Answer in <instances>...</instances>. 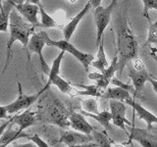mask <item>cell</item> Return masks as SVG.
Listing matches in <instances>:
<instances>
[{
	"label": "cell",
	"mask_w": 157,
	"mask_h": 147,
	"mask_svg": "<svg viewBox=\"0 0 157 147\" xmlns=\"http://www.w3.org/2000/svg\"><path fill=\"white\" fill-rule=\"evenodd\" d=\"M118 73L121 74L131 60L137 57L139 43L125 17L118 16L115 21Z\"/></svg>",
	"instance_id": "6da1fadb"
},
{
	"label": "cell",
	"mask_w": 157,
	"mask_h": 147,
	"mask_svg": "<svg viewBox=\"0 0 157 147\" xmlns=\"http://www.w3.org/2000/svg\"><path fill=\"white\" fill-rule=\"evenodd\" d=\"M34 28H36V26H33L32 24L27 22L21 16V14L15 9V7L13 8L11 14H10L9 37L6 45V61H5V65L2 71L3 74L8 68L14 43L16 41H20L24 48H27L29 38H31L32 34L34 32Z\"/></svg>",
	"instance_id": "7a4b0ae2"
},
{
	"label": "cell",
	"mask_w": 157,
	"mask_h": 147,
	"mask_svg": "<svg viewBox=\"0 0 157 147\" xmlns=\"http://www.w3.org/2000/svg\"><path fill=\"white\" fill-rule=\"evenodd\" d=\"M72 111L55 97H48L45 103L41 106V111L36 112L37 119L48 124L58 126L62 129L70 127V117Z\"/></svg>",
	"instance_id": "3957f363"
},
{
	"label": "cell",
	"mask_w": 157,
	"mask_h": 147,
	"mask_svg": "<svg viewBox=\"0 0 157 147\" xmlns=\"http://www.w3.org/2000/svg\"><path fill=\"white\" fill-rule=\"evenodd\" d=\"M64 54H65V51L61 50V52L59 53V55L54 59L53 64L50 68V72H49V75H48V80H47L46 85L41 90H39V92H40L41 94H43L46 90H48V88L50 87L51 85L57 86V88L62 93H65V94H71L72 89H73L71 83L68 82L67 81L64 80L63 77H61L60 76H59L61 62H62V59L64 57Z\"/></svg>",
	"instance_id": "277c9868"
},
{
	"label": "cell",
	"mask_w": 157,
	"mask_h": 147,
	"mask_svg": "<svg viewBox=\"0 0 157 147\" xmlns=\"http://www.w3.org/2000/svg\"><path fill=\"white\" fill-rule=\"evenodd\" d=\"M50 39L51 38L49 37L48 33L46 32L39 31L37 32H33L32 34L31 38H29V41L28 43V46H27L29 56V53H36L38 55L41 71L44 75H47V76L49 75V72H50V68L47 65L45 59L43 57L42 50L44 46L48 45Z\"/></svg>",
	"instance_id": "5b68a950"
},
{
	"label": "cell",
	"mask_w": 157,
	"mask_h": 147,
	"mask_svg": "<svg viewBox=\"0 0 157 147\" xmlns=\"http://www.w3.org/2000/svg\"><path fill=\"white\" fill-rule=\"evenodd\" d=\"M118 4V1L112 0L107 7L98 6L94 8V21L96 26V47L98 48L103 40V33L105 28L111 22V15Z\"/></svg>",
	"instance_id": "8992f818"
},
{
	"label": "cell",
	"mask_w": 157,
	"mask_h": 147,
	"mask_svg": "<svg viewBox=\"0 0 157 147\" xmlns=\"http://www.w3.org/2000/svg\"><path fill=\"white\" fill-rule=\"evenodd\" d=\"M48 45L50 46H55L61 50H64L65 52H68L72 54V55L75 57L77 60L81 62L82 67L85 68V71L88 73V67L91 64V62L94 60V57H93L91 54H87V53H83L81 50L77 49L73 44L66 39H61V40H52L50 39Z\"/></svg>",
	"instance_id": "52a82bcc"
},
{
	"label": "cell",
	"mask_w": 157,
	"mask_h": 147,
	"mask_svg": "<svg viewBox=\"0 0 157 147\" xmlns=\"http://www.w3.org/2000/svg\"><path fill=\"white\" fill-rule=\"evenodd\" d=\"M129 77L132 81V85L135 88L134 95L136 97H139V95L141 94V91L144 89L146 81H149V80L152 77L149 73H147L145 70L144 63L141 61H136L135 62V70H131Z\"/></svg>",
	"instance_id": "ba28073f"
},
{
	"label": "cell",
	"mask_w": 157,
	"mask_h": 147,
	"mask_svg": "<svg viewBox=\"0 0 157 147\" xmlns=\"http://www.w3.org/2000/svg\"><path fill=\"white\" fill-rule=\"evenodd\" d=\"M18 89H19V95L17 97V99L13 101L12 103H10V104L6 105L9 114H17L18 112L22 110L29 109L42 95L39 91L33 95L25 94L22 88V85L20 82H18Z\"/></svg>",
	"instance_id": "9c48e42d"
},
{
	"label": "cell",
	"mask_w": 157,
	"mask_h": 147,
	"mask_svg": "<svg viewBox=\"0 0 157 147\" xmlns=\"http://www.w3.org/2000/svg\"><path fill=\"white\" fill-rule=\"evenodd\" d=\"M118 72V56L117 54L113 57L112 62L101 74H90L88 77L92 81H96V85L102 90H105L114 77L115 73Z\"/></svg>",
	"instance_id": "30bf717a"
},
{
	"label": "cell",
	"mask_w": 157,
	"mask_h": 147,
	"mask_svg": "<svg viewBox=\"0 0 157 147\" xmlns=\"http://www.w3.org/2000/svg\"><path fill=\"white\" fill-rule=\"evenodd\" d=\"M87 142H94L92 134H86L75 130L61 132V137L58 140V143H63L69 147L81 146Z\"/></svg>",
	"instance_id": "8fae6325"
},
{
	"label": "cell",
	"mask_w": 157,
	"mask_h": 147,
	"mask_svg": "<svg viewBox=\"0 0 157 147\" xmlns=\"http://www.w3.org/2000/svg\"><path fill=\"white\" fill-rule=\"evenodd\" d=\"M109 108H110V113L112 115V122L114 126L120 127L121 130L126 131L128 134V131L126 130L125 125H131V123L129 120H127L126 118V105L124 104V102L120 100H114L111 99L109 102Z\"/></svg>",
	"instance_id": "7c38bea8"
},
{
	"label": "cell",
	"mask_w": 157,
	"mask_h": 147,
	"mask_svg": "<svg viewBox=\"0 0 157 147\" xmlns=\"http://www.w3.org/2000/svg\"><path fill=\"white\" fill-rule=\"evenodd\" d=\"M132 140L139 142L144 147H157V136L152 134L147 129L144 130L132 126L129 135V143H131Z\"/></svg>",
	"instance_id": "4fadbf2b"
},
{
	"label": "cell",
	"mask_w": 157,
	"mask_h": 147,
	"mask_svg": "<svg viewBox=\"0 0 157 147\" xmlns=\"http://www.w3.org/2000/svg\"><path fill=\"white\" fill-rule=\"evenodd\" d=\"M14 7L27 22L32 24L33 26L39 27V22L37 18V14L39 13V5L29 2L17 3L14 0Z\"/></svg>",
	"instance_id": "5bb4252c"
},
{
	"label": "cell",
	"mask_w": 157,
	"mask_h": 147,
	"mask_svg": "<svg viewBox=\"0 0 157 147\" xmlns=\"http://www.w3.org/2000/svg\"><path fill=\"white\" fill-rule=\"evenodd\" d=\"M128 105H130L131 107H132L135 113H136L137 117L140 118V120L144 121L147 125V130H151L152 129V125L153 124H157V117L155 115L152 114L151 112H149L148 110H146L144 107H142L140 104L136 102V98H129L125 101Z\"/></svg>",
	"instance_id": "9a60e30c"
},
{
	"label": "cell",
	"mask_w": 157,
	"mask_h": 147,
	"mask_svg": "<svg viewBox=\"0 0 157 147\" xmlns=\"http://www.w3.org/2000/svg\"><path fill=\"white\" fill-rule=\"evenodd\" d=\"M69 122H70V127H72L73 130L83 132L86 134H91V132L95 130L86 120L85 115H82V113H77L73 111L70 117H69Z\"/></svg>",
	"instance_id": "2e32d148"
},
{
	"label": "cell",
	"mask_w": 157,
	"mask_h": 147,
	"mask_svg": "<svg viewBox=\"0 0 157 147\" xmlns=\"http://www.w3.org/2000/svg\"><path fill=\"white\" fill-rule=\"evenodd\" d=\"M91 8V5L90 2H87L85 7H83L80 12H78L75 17H74L70 22H69L65 27L63 28V36L65 37L66 40H70L72 36L75 32V31L77 29V27L78 23L82 21V19L86 16V15L90 12V10Z\"/></svg>",
	"instance_id": "e0dca14e"
},
{
	"label": "cell",
	"mask_w": 157,
	"mask_h": 147,
	"mask_svg": "<svg viewBox=\"0 0 157 147\" xmlns=\"http://www.w3.org/2000/svg\"><path fill=\"white\" fill-rule=\"evenodd\" d=\"M36 120H37L36 112H33L29 109H26V111L23 112L22 114H19L13 117V124L18 126L19 130L24 131L28 127L32 126Z\"/></svg>",
	"instance_id": "ac0fdd59"
},
{
	"label": "cell",
	"mask_w": 157,
	"mask_h": 147,
	"mask_svg": "<svg viewBox=\"0 0 157 147\" xmlns=\"http://www.w3.org/2000/svg\"><path fill=\"white\" fill-rule=\"evenodd\" d=\"M13 120L10 123V125L7 126V129L5 130L3 132V134L0 137V146L4 147V146H8L11 142L18 140L19 138H28L29 134H25L24 131H21L18 130H14L13 127Z\"/></svg>",
	"instance_id": "d6986e66"
},
{
	"label": "cell",
	"mask_w": 157,
	"mask_h": 147,
	"mask_svg": "<svg viewBox=\"0 0 157 147\" xmlns=\"http://www.w3.org/2000/svg\"><path fill=\"white\" fill-rule=\"evenodd\" d=\"M101 97L105 98V99H109V100L114 99V100H120L124 102L127 99L131 98V92L120 86H116L114 88L107 87L105 91H103Z\"/></svg>",
	"instance_id": "ffe728a7"
},
{
	"label": "cell",
	"mask_w": 157,
	"mask_h": 147,
	"mask_svg": "<svg viewBox=\"0 0 157 147\" xmlns=\"http://www.w3.org/2000/svg\"><path fill=\"white\" fill-rule=\"evenodd\" d=\"M81 113L82 115L90 117L91 119L97 121L106 130H112V127L110 126V122L112 120V115L109 111H102V112L97 113V114H94V113H90L85 110H81Z\"/></svg>",
	"instance_id": "44dd1931"
},
{
	"label": "cell",
	"mask_w": 157,
	"mask_h": 147,
	"mask_svg": "<svg viewBox=\"0 0 157 147\" xmlns=\"http://www.w3.org/2000/svg\"><path fill=\"white\" fill-rule=\"evenodd\" d=\"M14 8V0L6 1L3 4V8L0 10V32H7L9 29L10 14Z\"/></svg>",
	"instance_id": "7402d4cb"
},
{
	"label": "cell",
	"mask_w": 157,
	"mask_h": 147,
	"mask_svg": "<svg viewBox=\"0 0 157 147\" xmlns=\"http://www.w3.org/2000/svg\"><path fill=\"white\" fill-rule=\"evenodd\" d=\"M90 65H92L93 68H96L97 70H99L100 72H103L108 66H109V64H108V61L106 59V55H105L104 42H103V40L100 42L99 46H98L96 60H93Z\"/></svg>",
	"instance_id": "603a6c76"
},
{
	"label": "cell",
	"mask_w": 157,
	"mask_h": 147,
	"mask_svg": "<svg viewBox=\"0 0 157 147\" xmlns=\"http://www.w3.org/2000/svg\"><path fill=\"white\" fill-rule=\"evenodd\" d=\"M39 14H40V23H39V27L43 28H59L60 26L56 23V21L54 20L50 15L47 14L45 12V10L42 7L41 4H39Z\"/></svg>",
	"instance_id": "cb8c5ba5"
},
{
	"label": "cell",
	"mask_w": 157,
	"mask_h": 147,
	"mask_svg": "<svg viewBox=\"0 0 157 147\" xmlns=\"http://www.w3.org/2000/svg\"><path fill=\"white\" fill-rule=\"evenodd\" d=\"M91 134L94 138V142L98 145V147H111L113 141L109 138V136L106 134L105 131L99 132L95 130L91 132Z\"/></svg>",
	"instance_id": "d4e9b609"
},
{
	"label": "cell",
	"mask_w": 157,
	"mask_h": 147,
	"mask_svg": "<svg viewBox=\"0 0 157 147\" xmlns=\"http://www.w3.org/2000/svg\"><path fill=\"white\" fill-rule=\"evenodd\" d=\"M78 87H82L85 88L86 90L83 91H77V95H86V96H96V97H101L103 90L100 89L96 85H77Z\"/></svg>",
	"instance_id": "484cf974"
},
{
	"label": "cell",
	"mask_w": 157,
	"mask_h": 147,
	"mask_svg": "<svg viewBox=\"0 0 157 147\" xmlns=\"http://www.w3.org/2000/svg\"><path fill=\"white\" fill-rule=\"evenodd\" d=\"M157 44V20L155 23H151L149 20V29H148V37L146 39L144 46L150 44Z\"/></svg>",
	"instance_id": "4316f807"
},
{
	"label": "cell",
	"mask_w": 157,
	"mask_h": 147,
	"mask_svg": "<svg viewBox=\"0 0 157 147\" xmlns=\"http://www.w3.org/2000/svg\"><path fill=\"white\" fill-rule=\"evenodd\" d=\"M82 108L83 110L90 113H94V114H97L99 113L98 111V106H97V101L93 98H90V99H86V100H82Z\"/></svg>",
	"instance_id": "83f0119b"
},
{
	"label": "cell",
	"mask_w": 157,
	"mask_h": 147,
	"mask_svg": "<svg viewBox=\"0 0 157 147\" xmlns=\"http://www.w3.org/2000/svg\"><path fill=\"white\" fill-rule=\"evenodd\" d=\"M144 2V13L142 15L149 21V15L148 11L150 9L157 10V0H141Z\"/></svg>",
	"instance_id": "f1b7e54d"
},
{
	"label": "cell",
	"mask_w": 157,
	"mask_h": 147,
	"mask_svg": "<svg viewBox=\"0 0 157 147\" xmlns=\"http://www.w3.org/2000/svg\"><path fill=\"white\" fill-rule=\"evenodd\" d=\"M28 139H29V140H31V141H33V143H36V145L38 146V147H48V146H49L45 141H44L43 139H41V137L39 136L38 134L29 135Z\"/></svg>",
	"instance_id": "f546056e"
},
{
	"label": "cell",
	"mask_w": 157,
	"mask_h": 147,
	"mask_svg": "<svg viewBox=\"0 0 157 147\" xmlns=\"http://www.w3.org/2000/svg\"><path fill=\"white\" fill-rule=\"evenodd\" d=\"M111 83H112V85H116V86H120V87L125 88V89L129 90L130 92H131V91L135 92V88H134V85H126V83H123V82H121L120 81H118L115 77H113L112 81H111Z\"/></svg>",
	"instance_id": "4dcf8cb0"
},
{
	"label": "cell",
	"mask_w": 157,
	"mask_h": 147,
	"mask_svg": "<svg viewBox=\"0 0 157 147\" xmlns=\"http://www.w3.org/2000/svg\"><path fill=\"white\" fill-rule=\"evenodd\" d=\"M1 119H5V120H9L11 119L9 116V113L7 110V107L6 106H2L0 105V120Z\"/></svg>",
	"instance_id": "1f68e13d"
},
{
	"label": "cell",
	"mask_w": 157,
	"mask_h": 147,
	"mask_svg": "<svg viewBox=\"0 0 157 147\" xmlns=\"http://www.w3.org/2000/svg\"><path fill=\"white\" fill-rule=\"evenodd\" d=\"M12 120H13V118H11V119H9V120H7L5 123H3V124L0 126V137H1V135L3 134V132L5 131V130L7 129V126L10 125V123L12 122Z\"/></svg>",
	"instance_id": "d6a6232c"
},
{
	"label": "cell",
	"mask_w": 157,
	"mask_h": 147,
	"mask_svg": "<svg viewBox=\"0 0 157 147\" xmlns=\"http://www.w3.org/2000/svg\"><path fill=\"white\" fill-rule=\"evenodd\" d=\"M101 1H102V0H88V2L90 3L92 8H96L98 6H100Z\"/></svg>",
	"instance_id": "836d02e7"
},
{
	"label": "cell",
	"mask_w": 157,
	"mask_h": 147,
	"mask_svg": "<svg viewBox=\"0 0 157 147\" xmlns=\"http://www.w3.org/2000/svg\"><path fill=\"white\" fill-rule=\"evenodd\" d=\"M149 82L152 85V87H153V89L155 91V93L157 94V80H154V78H150L149 80Z\"/></svg>",
	"instance_id": "e575fe53"
},
{
	"label": "cell",
	"mask_w": 157,
	"mask_h": 147,
	"mask_svg": "<svg viewBox=\"0 0 157 147\" xmlns=\"http://www.w3.org/2000/svg\"><path fill=\"white\" fill-rule=\"evenodd\" d=\"M25 2H29V3H33V4L39 5L40 4V0H25Z\"/></svg>",
	"instance_id": "d590c367"
},
{
	"label": "cell",
	"mask_w": 157,
	"mask_h": 147,
	"mask_svg": "<svg viewBox=\"0 0 157 147\" xmlns=\"http://www.w3.org/2000/svg\"><path fill=\"white\" fill-rule=\"evenodd\" d=\"M150 56L152 57V59L157 63V54L156 53H154V52H150Z\"/></svg>",
	"instance_id": "8d00e7d4"
},
{
	"label": "cell",
	"mask_w": 157,
	"mask_h": 147,
	"mask_svg": "<svg viewBox=\"0 0 157 147\" xmlns=\"http://www.w3.org/2000/svg\"><path fill=\"white\" fill-rule=\"evenodd\" d=\"M5 1H10V0H5ZM3 8V0H0V10Z\"/></svg>",
	"instance_id": "74e56055"
},
{
	"label": "cell",
	"mask_w": 157,
	"mask_h": 147,
	"mask_svg": "<svg viewBox=\"0 0 157 147\" xmlns=\"http://www.w3.org/2000/svg\"><path fill=\"white\" fill-rule=\"evenodd\" d=\"M66 1H68V2H70V3H75L77 0H66Z\"/></svg>",
	"instance_id": "f35d334b"
},
{
	"label": "cell",
	"mask_w": 157,
	"mask_h": 147,
	"mask_svg": "<svg viewBox=\"0 0 157 147\" xmlns=\"http://www.w3.org/2000/svg\"><path fill=\"white\" fill-rule=\"evenodd\" d=\"M114 1H118V0H114Z\"/></svg>",
	"instance_id": "ab89813d"
}]
</instances>
